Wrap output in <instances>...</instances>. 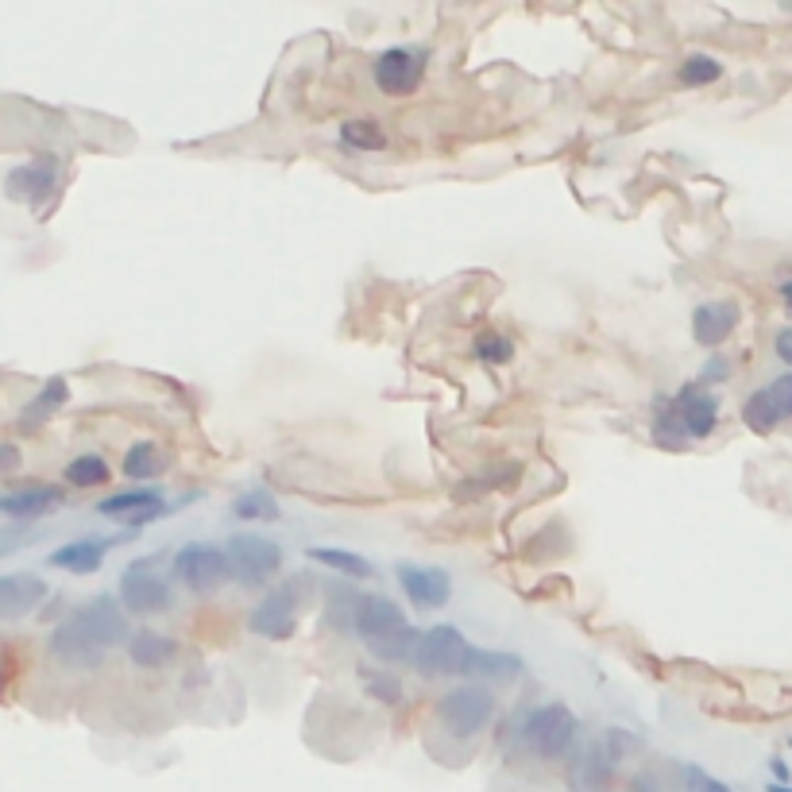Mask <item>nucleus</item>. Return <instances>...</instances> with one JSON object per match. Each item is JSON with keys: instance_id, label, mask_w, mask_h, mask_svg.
<instances>
[{"instance_id": "4468645a", "label": "nucleus", "mask_w": 792, "mask_h": 792, "mask_svg": "<svg viewBox=\"0 0 792 792\" xmlns=\"http://www.w3.org/2000/svg\"><path fill=\"white\" fill-rule=\"evenodd\" d=\"M403 611H398V603H390L387 595H364L359 600V611H356V631L359 638L372 646V642L387 638V634L403 631Z\"/></svg>"}, {"instance_id": "2eb2a0df", "label": "nucleus", "mask_w": 792, "mask_h": 792, "mask_svg": "<svg viewBox=\"0 0 792 792\" xmlns=\"http://www.w3.org/2000/svg\"><path fill=\"white\" fill-rule=\"evenodd\" d=\"M739 329V305L734 302H704L692 313V336L704 348H716Z\"/></svg>"}, {"instance_id": "c9c22d12", "label": "nucleus", "mask_w": 792, "mask_h": 792, "mask_svg": "<svg viewBox=\"0 0 792 792\" xmlns=\"http://www.w3.org/2000/svg\"><path fill=\"white\" fill-rule=\"evenodd\" d=\"M685 792H731L719 778H711L700 765H685Z\"/></svg>"}, {"instance_id": "e433bc0d", "label": "nucleus", "mask_w": 792, "mask_h": 792, "mask_svg": "<svg viewBox=\"0 0 792 792\" xmlns=\"http://www.w3.org/2000/svg\"><path fill=\"white\" fill-rule=\"evenodd\" d=\"M773 398L781 403V410H785V418H792V375H781V379L770 383Z\"/></svg>"}, {"instance_id": "f03ea898", "label": "nucleus", "mask_w": 792, "mask_h": 792, "mask_svg": "<svg viewBox=\"0 0 792 792\" xmlns=\"http://www.w3.org/2000/svg\"><path fill=\"white\" fill-rule=\"evenodd\" d=\"M437 716H441V723L449 727L457 739H476V734L496 719V696L480 685H460L441 696Z\"/></svg>"}, {"instance_id": "bb28decb", "label": "nucleus", "mask_w": 792, "mask_h": 792, "mask_svg": "<svg viewBox=\"0 0 792 792\" xmlns=\"http://www.w3.org/2000/svg\"><path fill=\"white\" fill-rule=\"evenodd\" d=\"M359 600L364 595L352 592V587L336 584L333 592H329V603H325V618L333 631H356V611H359Z\"/></svg>"}, {"instance_id": "79ce46f5", "label": "nucleus", "mask_w": 792, "mask_h": 792, "mask_svg": "<svg viewBox=\"0 0 792 792\" xmlns=\"http://www.w3.org/2000/svg\"><path fill=\"white\" fill-rule=\"evenodd\" d=\"M626 792H661V789H657V785H654V781L638 778V781H634V785H631V789H626Z\"/></svg>"}, {"instance_id": "20e7f679", "label": "nucleus", "mask_w": 792, "mask_h": 792, "mask_svg": "<svg viewBox=\"0 0 792 792\" xmlns=\"http://www.w3.org/2000/svg\"><path fill=\"white\" fill-rule=\"evenodd\" d=\"M305 600V580H290V584H279L274 592H267L260 600V607L252 611L248 626H252L260 638L282 642L298 631V611H302Z\"/></svg>"}, {"instance_id": "423d86ee", "label": "nucleus", "mask_w": 792, "mask_h": 792, "mask_svg": "<svg viewBox=\"0 0 792 792\" xmlns=\"http://www.w3.org/2000/svg\"><path fill=\"white\" fill-rule=\"evenodd\" d=\"M576 727H580L576 716L564 704H545V708H538L527 719L522 742L541 758H561L572 747V739H576Z\"/></svg>"}, {"instance_id": "aec40b11", "label": "nucleus", "mask_w": 792, "mask_h": 792, "mask_svg": "<svg viewBox=\"0 0 792 792\" xmlns=\"http://www.w3.org/2000/svg\"><path fill=\"white\" fill-rule=\"evenodd\" d=\"M673 410L680 414V421H685V429L692 437H708L711 429L719 426V398L716 395H700L696 387H685L677 395V406Z\"/></svg>"}, {"instance_id": "6ab92c4d", "label": "nucleus", "mask_w": 792, "mask_h": 792, "mask_svg": "<svg viewBox=\"0 0 792 792\" xmlns=\"http://www.w3.org/2000/svg\"><path fill=\"white\" fill-rule=\"evenodd\" d=\"M116 545V538H97V541H70V545L54 549L51 556H46V564L51 569H66V572H97L101 561H105V553Z\"/></svg>"}, {"instance_id": "473e14b6", "label": "nucleus", "mask_w": 792, "mask_h": 792, "mask_svg": "<svg viewBox=\"0 0 792 792\" xmlns=\"http://www.w3.org/2000/svg\"><path fill=\"white\" fill-rule=\"evenodd\" d=\"M476 352H480L483 364H511L514 359V344L503 333H483L476 341Z\"/></svg>"}, {"instance_id": "f3484780", "label": "nucleus", "mask_w": 792, "mask_h": 792, "mask_svg": "<svg viewBox=\"0 0 792 792\" xmlns=\"http://www.w3.org/2000/svg\"><path fill=\"white\" fill-rule=\"evenodd\" d=\"M97 511L105 514V519H124V522H132V527H144V522H152L155 514H163V496L159 491H147V488L121 491V496H108Z\"/></svg>"}, {"instance_id": "37998d69", "label": "nucleus", "mask_w": 792, "mask_h": 792, "mask_svg": "<svg viewBox=\"0 0 792 792\" xmlns=\"http://www.w3.org/2000/svg\"><path fill=\"white\" fill-rule=\"evenodd\" d=\"M781 298H785V313H792V282L781 286Z\"/></svg>"}, {"instance_id": "a19ab883", "label": "nucleus", "mask_w": 792, "mask_h": 792, "mask_svg": "<svg viewBox=\"0 0 792 792\" xmlns=\"http://www.w3.org/2000/svg\"><path fill=\"white\" fill-rule=\"evenodd\" d=\"M15 465H20V452H15V445L8 441L4 445V468H15Z\"/></svg>"}, {"instance_id": "b1692460", "label": "nucleus", "mask_w": 792, "mask_h": 792, "mask_svg": "<svg viewBox=\"0 0 792 792\" xmlns=\"http://www.w3.org/2000/svg\"><path fill=\"white\" fill-rule=\"evenodd\" d=\"M742 418H747V426L754 429V434H773V429L785 421V410H781V403L773 398L770 387L754 390V395L747 398V406H742Z\"/></svg>"}, {"instance_id": "f257e3e1", "label": "nucleus", "mask_w": 792, "mask_h": 792, "mask_svg": "<svg viewBox=\"0 0 792 792\" xmlns=\"http://www.w3.org/2000/svg\"><path fill=\"white\" fill-rule=\"evenodd\" d=\"M476 649L480 646H472L457 626H434L421 634L414 665L421 677H472Z\"/></svg>"}, {"instance_id": "a211bd4d", "label": "nucleus", "mask_w": 792, "mask_h": 792, "mask_svg": "<svg viewBox=\"0 0 792 792\" xmlns=\"http://www.w3.org/2000/svg\"><path fill=\"white\" fill-rule=\"evenodd\" d=\"M62 503V491L51 488V483H31V488H15L8 491L4 499H0V511L8 514V519H43V514H51L54 507Z\"/></svg>"}, {"instance_id": "f8f14e48", "label": "nucleus", "mask_w": 792, "mask_h": 792, "mask_svg": "<svg viewBox=\"0 0 792 792\" xmlns=\"http://www.w3.org/2000/svg\"><path fill=\"white\" fill-rule=\"evenodd\" d=\"M82 623L90 626V634L101 642L105 649H113V646H121L124 638H128V618H124V611L116 607V600L113 595H97L93 603H85L82 611Z\"/></svg>"}, {"instance_id": "9d476101", "label": "nucleus", "mask_w": 792, "mask_h": 792, "mask_svg": "<svg viewBox=\"0 0 792 792\" xmlns=\"http://www.w3.org/2000/svg\"><path fill=\"white\" fill-rule=\"evenodd\" d=\"M398 584L410 595V603L418 611H437L449 603L452 580L445 569H421V564H398Z\"/></svg>"}, {"instance_id": "c756f323", "label": "nucleus", "mask_w": 792, "mask_h": 792, "mask_svg": "<svg viewBox=\"0 0 792 792\" xmlns=\"http://www.w3.org/2000/svg\"><path fill=\"white\" fill-rule=\"evenodd\" d=\"M341 139L344 147H352V152H379L387 139H383V132L375 128V121H348L341 128Z\"/></svg>"}, {"instance_id": "0eeeda50", "label": "nucleus", "mask_w": 792, "mask_h": 792, "mask_svg": "<svg viewBox=\"0 0 792 792\" xmlns=\"http://www.w3.org/2000/svg\"><path fill=\"white\" fill-rule=\"evenodd\" d=\"M175 576L183 580L190 592H217V587L232 576L229 553L217 545H201V541L183 545L175 553Z\"/></svg>"}, {"instance_id": "6e6552de", "label": "nucleus", "mask_w": 792, "mask_h": 792, "mask_svg": "<svg viewBox=\"0 0 792 792\" xmlns=\"http://www.w3.org/2000/svg\"><path fill=\"white\" fill-rule=\"evenodd\" d=\"M426 77V51L418 46H390L375 59V85L387 97H410Z\"/></svg>"}, {"instance_id": "412c9836", "label": "nucleus", "mask_w": 792, "mask_h": 792, "mask_svg": "<svg viewBox=\"0 0 792 792\" xmlns=\"http://www.w3.org/2000/svg\"><path fill=\"white\" fill-rule=\"evenodd\" d=\"M128 657L139 665V669H163V665L178 657V642L167 638V634L139 631L128 638Z\"/></svg>"}, {"instance_id": "dca6fc26", "label": "nucleus", "mask_w": 792, "mask_h": 792, "mask_svg": "<svg viewBox=\"0 0 792 792\" xmlns=\"http://www.w3.org/2000/svg\"><path fill=\"white\" fill-rule=\"evenodd\" d=\"M54 194V163L39 159L28 163V167H15L8 175V198L23 201V206H39Z\"/></svg>"}, {"instance_id": "39448f33", "label": "nucleus", "mask_w": 792, "mask_h": 792, "mask_svg": "<svg viewBox=\"0 0 792 792\" xmlns=\"http://www.w3.org/2000/svg\"><path fill=\"white\" fill-rule=\"evenodd\" d=\"M121 595L132 615H155V611L170 607V584L159 572V564H155V556H139L124 569Z\"/></svg>"}, {"instance_id": "a878e982", "label": "nucleus", "mask_w": 792, "mask_h": 792, "mask_svg": "<svg viewBox=\"0 0 792 792\" xmlns=\"http://www.w3.org/2000/svg\"><path fill=\"white\" fill-rule=\"evenodd\" d=\"M418 642H421V634L414 631V626H403V631H395V634H387V638H379V642H372V657H379V661H414V654H418Z\"/></svg>"}, {"instance_id": "1a4fd4ad", "label": "nucleus", "mask_w": 792, "mask_h": 792, "mask_svg": "<svg viewBox=\"0 0 792 792\" xmlns=\"http://www.w3.org/2000/svg\"><path fill=\"white\" fill-rule=\"evenodd\" d=\"M51 654H54V661L70 665V669H93V665H101V657H105V646L93 638L90 626H85L82 615L74 611L66 623L54 626Z\"/></svg>"}, {"instance_id": "4c0bfd02", "label": "nucleus", "mask_w": 792, "mask_h": 792, "mask_svg": "<svg viewBox=\"0 0 792 792\" xmlns=\"http://www.w3.org/2000/svg\"><path fill=\"white\" fill-rule=\"evenodd\" d=\"M773 348H778L781 364H789V367H792V325H789V329H781L778 341H773Z\"/></svg>"}, {"instance_id": "393cba45", "label": "nucleus", "mask_w": 792, "mask_h": 792, "mask_svg": "<svg viewBox=\"0 0 792 792\" xmlns=\"http://www.w3.org/2000/svg\"><path fill=\"white\" fill-rule=\"evenodd\" d=\"M305 556H313L317 564H329V569H336L341 576H352V580H372L375 569L372 561H364L359 553H352V549H333V545H313Z\"/></svg>"}, {"instance_id": "f704fd0d", "label": "nucleus", "mask_w": 792, "mask_h": 792, "mask_svg": "<svg viewBox=\"0 0 792 792\" xmlns=\"http://www.w3.org/2000/svg\"><path fill=\"white\" fill-rule=\"evenodd\" d=\"M364 680H367V692H372L375 700H383V704L403 700V685H398L395 677H387V673H364Z\"/></svg>"}, {"instance_id": "4be33fe9", "label": "nucleus", "mask_w": 792, "mask_h": 792, "mask_svg": "<svg viewBox=\"0 0 792 792\" xmlns=\"http://www.w3.org/2000/svg\"><path fill=\"white\" fill-rule=\"evenodd\" d=\"M66 398H70V387H66V379H62V375L46 379L43 390L35 395V403H31L28 410L20 414V429H39L46 418H54V414L66 406Z\"/></svg>"}, {"instance_id": "c85d7f7f", "label": "nucleus", "mask_w": 792, "mask_h": 792, "mask_svg": "<svg viewBox=\"0 0 792 792\" xmlns=\"http://www.w3.org/2000/svg\"><path fill=\"white\" fill-rule=\"evenodd\" d=\"M66 480L74 483V488H101V483L108 480L105 457H97V452H85V457L70 460V465H66Z\"/></svg>"}, {"instance_id": "72a5a7b5", "label": "nucleus", "mask_w": 792, "mask_h": 792, "mask_svg": "<svg viewBox=\"0 0 792 792\" xmlns=\"http://www.w3.org/2000/svg\"><path fill=\"white\" fill-rule=\"evenodd\" d=\"M685 421H680L677 410H661L657 414V441L665 445V449H680L685 445Z\"/></svg>"}, {"instance_id": "7ed1b4c3", "label": "nucleus", "mask_w": 792, "mask_h": 792, "mask_svg": "<svg viewBox=\"0 0 792 792\" xmlns=\"http://www.w3.org/2000/svg\"><path fill=\"white\" fill-rule=\"evenodd\" d=\"M225 553L232 564V580H240L244 587H260L282 569V549L260 533H232Z\"/></svg>"}, {"instance_id": "58836bf2", "label": "nucleus", "mask_w": 792, "mask_h": 792, "mask_svg": "<svg viewBox=\"0 0 792 792\" xmlns=\"http://www.w3.org/2000/svg\"><path fill=\"white\" fill-rule=\"evenodd\" d=\"M704 379H727V359H708V367H704Z\"/></svg>"}, {"instance_id": "ddd939ff", "label": "nucleus", "mask_w": 792, "mask_h": 792, "mask_svg": "<svg viewBox=\"0 0 792 792\" xmlns=\"http://www.w3.org/2000/svg\"><path fill=\"white\" fill-rule=\"evenodd\" d=\"M46 600V584L31 572H12V576H0V618H20L28 611H35Z\"/></svg>"}, {"instance_id": "ea45409f", "label": "nucleus", "mask_w": 792, "mask_h": 792, "mask_svg": "<svg viewBox=\"0 0 792 792\" xmlns=\"http://www.w3.org/2000/svg\"><path fill=\"white\" fill-rule=\"evenodd\" d=\"M770 770H773V778H778V785H789V778H792V773H789V765L781 762V758H773V762H770Z\"/></svg>"}, {"instance_id": "7c9ffc66", "label": "nucleus", "mask_w": 792, "mask_h": 792, "mask_svg": "<svg viewBox=\"0 0 792 792\" xmlns=\"http://www.w3.org/2000/svg\"><path fill=\"white\" fill-rule=\"evenodd\" d=\"M232 514L237 519H279V507L271 503V496H263V491H248V496H240L237 503H232Z\"/></svg>"}, {"instance_id": "c03bdc74", "label": "nucleus", "mask_w": 792, "mask_h": 792, "mask_svg": "<svg viewBox=\"0 0 792 792\" xmlns=\"http://www.w3.org/2000/svg\"><path fill=\"white\" fill-rule=\"evenodd\" d=\"M770 792H792L789 785H770Z\"/></svg>"}, {"instance_id": "2f4dec72", "label": "nucleus", "mask_w": 792, "mask_h": 792, "mask_svg": "<svg viewBox=\"0 0 792 792\" xmlns=\"http://www.w3.org/2000/svg\"><path fill=\"white\" fill-rule=\"evenodd\" d=\"M719 74H723V66H719L711 54H692V59L680 66V82L685 85H708V82H716Z\"/></svg>"}, {"instance_id": "a18cd8bd", "label": "nucleus", "mask_w": 792, "mask_h": 792, "mask_svg": "<svg viewBox=\"0 0 792 792\" xmlns=\"http://www.w3.org/2000/svg\"><path fill=\"white\" fill-rule=\"evenodd\" d=\"M789 747H792V742H789Z\"/></svg>"}, {"instance_id": "cd10ccee", "label": "nucleus", "mask_w": 792, "mask_h": 792, "mask_svg": "<svg viewBox=\"0 0 792 792\" xmlns=\"http://www.w3.org/2000/svg\"><path fill=\"white\" fill-rule=\"evenodd\" d=\"M159 472H163V452L155 449L152 441H139L124 452V476H132V480H152V476Z\"/></svg>"}, {"instance_id": "9b49d317", "label": "nucleus", "mask_w": 792, "mask_h": 792, "mask_svg": "<svg viewBox=\"0 0 792 792\" xmlns=\"http://www.w3.org/2000/svg\"><path fill=\"white\" fill-rule=\"evenodd\" d=\"M618 762L611 758V750L603 747V739H595L584 754L576 758V765L569 770V789L572 792H607L615 785Z\"/></svg>"}, {"instance_id": "5701e85b", "label": "nucleus", "mask_w": 792, "mask_h": 792, "mask_svg": "<svg viewBox=\"0 0 792 792\" xmlns=\"http://www.w3.org/2000/svg\"><path fill=\"white\" fill-rule=\"evenodd\" d=\"M522 657L519 654H507V649H476L472 657V677L483 680H499V685H511V680L522 677Z\"/></svg>"}]
</instances>
